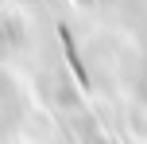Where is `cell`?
I'll use <instances>...</instances> for the list:
<instances>
[{
    "label": "cell",
    "instance_id": "obj_1",
    "mask_svg": "<svg viewBox=\"0 0 147 144\" xmlns=\"http://www.w3.org/2000/svg\"><path fill=\"white\" fill-rule=\"evenodd\" d=\"M81 4H89V0H81Z\"/></svg>",
    "mask_w": 147,
    "mask_h": 144
}]
</instances>
